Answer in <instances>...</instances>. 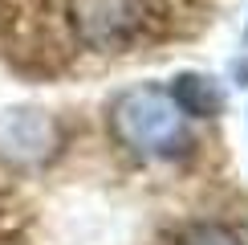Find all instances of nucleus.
Wrapping results in <instances>:
<instances>
[{
    "instance_id": "obj_2",
    "label": "nucleus",
    "mask_w": 248,
    "mask_h": 245,
    "mask_svg": "<svg viewBox=\"0 0 248 245\" xmlns=\"http://www.w3.org/2000/svg\"><path fill=\"white\" fill-rule=\"evenodd\" d=\"M69 20L81 45L90 49H118L142 33L147 4L142 0H74Z\"/></svg>"
},
{
    "instance_id": "obj_5",
    "label": "nucleus",
    "mask_w": 248,
    "mask_h": 245,
    "mask_svg": "<svg viewBox=\"0 0 248 245\" xmlns=\"http://www.w3.org/2000/svg\"><path fill=\"white\" fill-rule=\"evenodd\" d=\"M179 245H244V241L228 225H195V229H187L179 237Z\"/></svg>"
},
{
    "instance_id": "obj_3",
    "label": "nucleus",
    "mask_w": 248,
    "mask_h": 245,
    "mask_svg": "<svg viewBox=\"0 0 248 245\" xmlns=\"http://www.w3.org/2000/svg\"><path fill=\"white\" fill-rule=\"evenodd\" d=\"M57 122L45 115V110H4L0 115V156L8 163H20V168H33V163H45L57 151Z\"/></svg>"
},
{
    "instance_id": "obj_1",
    "label": "nucleus",
    "mask_w": 248,
    "mask_h": 245,
    "mask_svg": "<svg viewBox=\"0 0 248 245\" xmlns=\"http://www.w3.org/2000/svg\"><path fill=\"white\" fill-rule=\"evenodd\" d=\"M179 106L167 90L159 86H139L126 90L114 106H110V131L122 147H130L134 156L163 159L187 147V122H183Z\"/></svg>"
},
{
    "instance_id": "obj_4",
    "label": "nucleus",
    "mask_w": 248,
    "mask_h": 245,
    "mask_svg": "<svg viewBox=\"0 0 248 245\" xmlns=\"http://www.w3.org/2000/svg\"><path fill=\"white\" fill-rule=\"evenodd\" d=\"M167 94L175 98V106L187 119H212V115L224 110V90H220V82L208 78V74H179Z\"/></svg>"
}]
</instances>
